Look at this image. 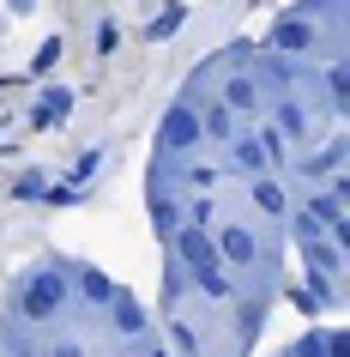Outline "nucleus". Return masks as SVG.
Returning a JSON list of instances; mask_svg holds the SVG:
<instances>
[{
  "label": "nucleus",
  "mask_w": 350,
  "mask_h": 357,
  "mask_svg": "<svg viewBox=\"0 0 350 357\" xmlns=\"http://www.w3.org/2000/svg\"><path fill=\"white\" fill-rule=\"evenodd\" d=\"M169 243H175V261L193 266V273H200V266H218V243H212L205 225H193V218H182V225L169 230Z\"/></svg>",
  "instance_id": "nucleus-1"
},
{
  "label": "nucleus",
  "mask_w": 350,
  "mask_h": 357,
  "mask_svg": "<svg viewBox=\"0 0 350 357\" xmlns=\"http://www.w3.org/2000/svg\"><path fill=\"white\" fill-rule=\"evenodd\" d=\"M157 133H164L169 151H193L200 146V109H193V103H175V109L157 121Z\"/></svg>",
  "instance_id": "nucleus-2"
},
{
  "label": "nucleus",
  "mask_w": 350,
  "mask_h": 357,
  "mask_svg": "<svg viewBox=\"0 0 350 357\" xmlns=\"http://www.w3.org/2000/svg\"><path fill=\"white\" fill-rule=\"evenodd\" d=\"M61 291H67V279L37 273V279H31V291H24V315H31V321H49V315H55V303H61Z\"/></svg>",
  "instance_id": "nucleus-3"
},
{
  "label": "nucleus",
  "mask_w": 350,
  "mask_h": 357,
  "mask_svg": "<svg viewBox=\"0 0 350 357\" xmlns=\"http://www.w3.org/2000/svg\"><path fill=\"white\" fill-rule=\"evenodd\" d=\"M218 261H230V266H254V261H260V243H254L241 225H223V230H218Z\"/></svg>",
  "instance_id": "nucleus-4"
},
{
  "label": "nucleus",
  "mask_w": 350,
  "mask_h": 357,
  "mask_svg": "<svg viewBox=\"0 0 350 357\" xmlns=\"http://www.w3.org/2000/svg\"><path fill=\"white\" fill-rule=\"evenodd\" d=\"M230 146H236V169H248V176H266V139H248V133H230Z\"/></svg>",
  "instance_id": "nucleus-5"
},
{
  "label": "nucleus",
  "mask_w": 350,
  "mask_h": 357,
  "mask_svg": "<svg viewBox=\"0 0 350 357\" xmlns=\"http://www.w3.org/2000/svg\"><path fill=\"white\" fill-rule=\"evenodd\" d=\"M230 133H236V109H230V103L200 109V139H230Z\"/></svg>",
  "instance_id": "nucleus-6"
},
{
  "label": "nucleus",
  "mask_w": 350,
  "mask_h": 357,
  "mask_svg": "<svg viewBox=\"0 0 350 357\" xmlns=\"http://www.w3.org/2000/svg\"><path fill=\"white\" fill-rule=\"evenodd\" d=\"M272 43H278V49H290V55H296V49H314V24L308 19H284L272 31Z\"/></svg>",
  "instance_id": "nucleus-7"
},
{
  "label": "nucleus",
  "mask_w": 350,
  "mask_h": 357,
  "mask_svg": "<svg viewBox=\"0 0 350 357\" xmlns=\"http://www.w3.org/2000/svg\"><path fill=\"white\" fill-rule=\"evenodd\" d=\"M254 206H260V212H272V218H278V212L290 206V200H284V188H278V182H266V176H260V182H254Z\"/></svg>",
  "instance_id": "nucleus-8"
},
{
  "label": "nucleus",
  "mask_w": 350,
  "mask_h": 357,
  "mask_svg": "<svg viewBox=\"0 0 350 357\" xmlns=\"http://www.w3.org/2000/svg\"><path fill=\"white\" fill-rule=\"evenodd\" d=\"M278 121H284V133H290V139H308V115L296 109V103H284V109H278Z\"/></svg>",
  "instance_id": "nucleus-9"
},
{
  "label": "nucleus",
  "mask_w": 350,
  "mask_h": 357,
  "mask_svg": "<svg viewBox=\"0 0 350 357\" xmlns=\"http://www.w3.org/2000/svg\"><path fill=\"white\" fill-rule=\"evenodd\" d=\"M151 218H157V236H169V230L182 225V206H175V200H157V206H151Z\"/></svg>",
  "instance_id": "nucleus-10"
},
{
  "label": "nucleus",
  "mask_w": 350,
  "mask_h": 357,
  "mask_svg": "<svg viewBox=\"0 0 350 357\" xmlns=\"http://www.w3.org/2000/svg\"><path fill=\"white\" fill-rule=\"evenodd\" d=\"M115 309H121V333H139V327H145V315H139L133 297H115Z\"/></svg>",
  "instance_id": "nucleus-11"
},
{
  "label": "nucleus",
  "mask_w": 350,
  "mask_h": 357,
  "mask_svg": "<svg viewBox=\"0 0 350 357\" xmlns=\"http://www.w3.org/2000/svg\"><path fill=\"white\" fill-rule=\"evenodd\" d=\"M223 103H230V109H248V103H254V85H248V79H230V97H223Z\"/></svg>",
  "instance_id": "nucleus-12"
},
{
  "label": "nucleus",
  "mask_w": 350,
  "mask_h": 357,
  "mask_svg": "<svg viewBox=\"0 0 350 357\" xmlns=\"http://www.w3.org/2000/svg\"><path fill=\"white\" fill-rule=\"evenodd\" d=\"M187 188H218V169H205V164H193V169H187Z\"/></svg>",
  "instance_id": "nucleus-13"
},
{
  "label": "nucleus",
  "mask_w": 350,
  "mask_h": 357,
  "mask_svg": "<svg viewBox=\"0 0 350 357\" xmlns=\"http://www.w3.org/2000/svg\"><path fill=\"white\" fill-rule=\"evenodd\" d=\"M85 291H91L97 303H109V297H115V291H109V279H103V273H85Z\"/></svg>",
  "instance_id": "nucleus-14"
},
{
  "label": "nucleus",
  "mask_w": 350,
  "mask_h": 357,
  "mask_svg": "<svg viewBox=\"0 0 350 357\" xmlns=\"http://www.w3.org/2000/svg\"><path fill=\"white\" fill-rule=\"evenodd\" d=\"M344 85H350V79H344V67H332V73H326V91H332V103H344Z\"/></svg>",
  "instance_id": "nucleus-15"
},
{
  "label": "nucleus",
  "mask_w": 350,
  "mask_h": 357,
  "mask_svg": "<svg viewBox=\"0 0 350 357\" xmlns=\"http://www.w3.org/2000/svg\"><path fill=\"white\" fill-rule=\"evenodd\" d=\"M175 24H182V13H164V19H157V24H151V31H145V37H157V43H164V37H169V31H175Z\"/></svg>",
  "instance_id": "nucleus-16"
},
{
  "label": "nucleus",
  "mask_w": 350,
  "mask_h": 357,
  "mask_svg": "<svg viewBox=\"0 0 350 357\" xmlns=\"http://www.w3.org/2000/svg\"><path fill=\"white\" fill-rule=\"evenodd\" d=\"M296 357H320V339L308 333V339H302V345H296Z\"/></svg>",
  "instance_id": "nucleus-17"
},
{
  "label": "nucleus",
  "mask_w": 350,
  "mask_h": 357,
  "mask_svg": "<svg viewBox=\"0 0 350 357\" xmlns=\"http://www.w3.org/2000/svg\"><path fill=\"white\" fill-rule=\"evenodd\" d=\"M49 357H85V351H79V345H55Z\"/></svg>",
  "instance_id": "nucleus-18"
},
{
  "label": "nucleus",
  "mask_w": 350,
  "mask_h": 357,
  "mask_svg": "<svg viewBox=\"0 0 350 357\" xmlns=\"http://www.w3.org/2000/svg\"><path fill=\"white\" fill-rule=\"evenodd\" d=\"M151 357H169V351H151Z\"/></svg>",
  "instance_id": "nucleus-19"
}]
</instances>
